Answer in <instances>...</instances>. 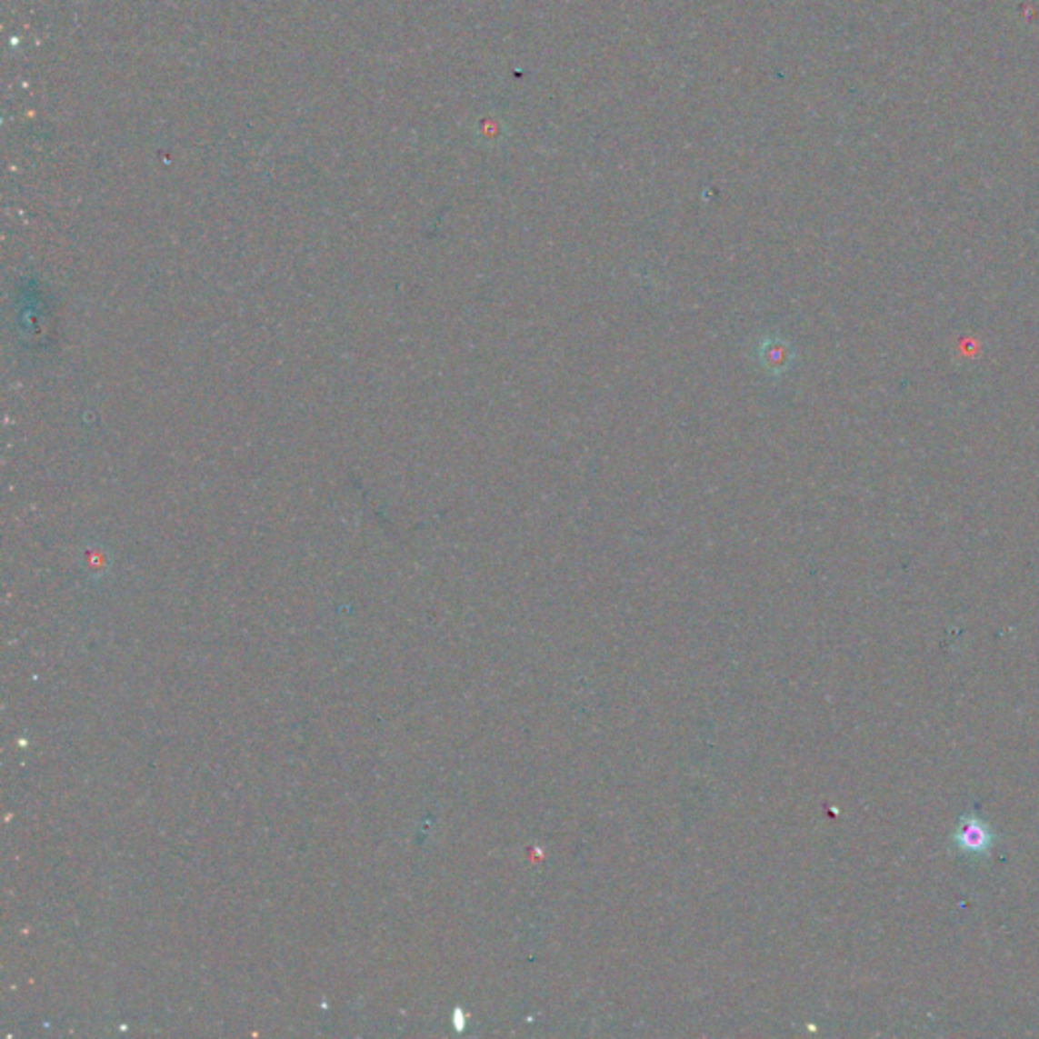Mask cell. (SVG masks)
Returning <instances> with one entry per match:
<instances>
[{
    "label": "cell",
    "instance_id": "obj_1",
    "mask_svg": "<svg viewBox=\"0 0 1039 1039\" xmlns=\"http://www.w3.org/2000/svg\"><path fill=\"white\" fill-rule=\"evenodd\" d=\"M994 843H997V834L991 831V826L976 812H968V814L958 818V824L953 833V846L960 854L984 859L991 854Z\"/></svg>",
    "mask_w": 1039,
    "mask_h": 1039
}]
</instances>
